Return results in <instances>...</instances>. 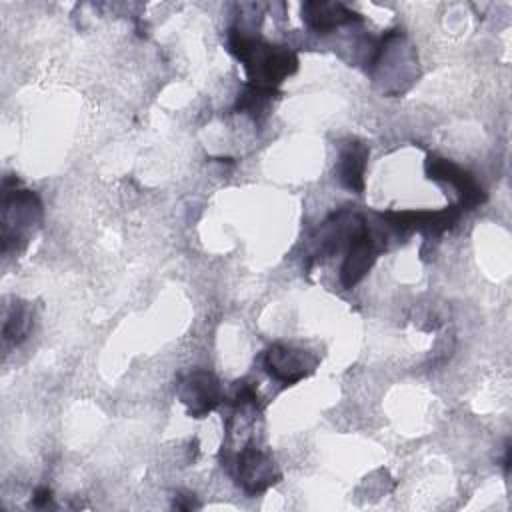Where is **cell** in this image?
Returning <instances> with one entry per match:
<instances>
[{
    "instance_id": "cell-12",
    "label": "cell",
    "mask_w": 512,
    "mask_h": 512,
    "mask_svg": "<svg viewBox=\"0 0 512 512\" xmlns=\"http://www.w3.org/2000/svg\"><path fill=\"white\" fill-rule=\"evenodd\" d=\"M274 96H276V90L246 84L244 90L238 94L234 108L242 114H248L254 122H260L268 114V108Z\"/></svg>"
},
{
    "instance_id": "cell-2",
    "label": "cell",
    "mask_w": 512,
    "mask_h": 512,
    "mask_svg": "<svg viewBox=\"0 0 512 512\" xmlns=\"http://www.w3.org/2000/svg\"><path fill=\"white\" fill-rule=\"evenodd\" d=\"M42 202L36 192L26 188L10 186V180H4L2 194V214H0V242L2 254L18 252L40 224Z\"/></svg>"
},
{
    "instance_id": "cell-9",
    "label": "cell",
    "mask_w": 512,
    "mask_h": 512,
    "mask_svg": "<svg viewBox=\"0 0 512 512\" xmlns=\"http://www.w3.org/2000/svg\"><path fill=\"white\" fill-rule=\"evenodd\" d=\"M364 224L362 216L350 212V210H338L330 214L320 228L316 230L312 244H314V258H328L334 256L340 248L348 246L354 234Z\"/></svg>"
},
{
    "instance_id": "cell-11",
    "label": "cell",
    "mask_w": 512,
    "mask_h": 512,
    "mask_svg": "<svg viewBox=\"0 0 512 512\" xmlns=\"http://www.w3.org/2000/svg\"><path fill=\"white\" fill-rule=\"evenodd\" d=\"M368 162V146L360 140H348L338 154L336 174L344 188L362 194L364 190V172Z\"/></svg>"
},
{
    "instance_id": "cell-13",
    "label": "cell",
    "mask_w": 512,
    "mask_h": 512,
    "mask_svg": "<svg viewBox=\"0 0 512 512\" xmlns=\"http://www.w3.org/2000/svg\"><path fill=\"white\" fill-rule=\"evenodd\" d=\"M32 326V312L28 308V304L24 302H16L4 316L2 322V340L8 346H16L20 344Z\"/></svg>"
},
{
    "instance_id": "cell-3",
    "label": "cell",
    "mask_w": 512,
    "mask_h": 512,
    "mask_svg": "<svg viewBox=\"0 0 512 512\" xmlns=\"http://www.w3.org/2000/svg\"><path fill=\"white\" fill-rule=\"evenodd\" d=\"M424 170H426V176L430 180L450 184L458 192V198H460L458 206L462 210H474L480 204H484L486 198H488L484 188L474 178V174L468 172L466 168L454 164L448 158H442L438 154H430L424 162Z\"/></svg>"
},
{
    "instance_id": "cell-4",
    "label": "cell",
    "mask_w": 512,
    "mask_h": 512,
    "mask_svg": "<svg viewBox=\"0 0 512 512\" xmlns=\"http://www.w3.org/2000/svg\"><path fill=\"white\" fill-rule=\"evenodd\" d=\"M264 370L284 386H292L308 378L316 366L318 358L302 348L290 344H272L262 358Z\"/></svg>"
},
{
    "instance_id": "cell-8",
    "label": "cell",
    "mask_w": 512,
    "mask_h": 512,
    "mask_svg": "<svg viewBox=\"0 0 512 512\" xmlns=\"http://www.w3.org/2000/svg\"><path fill=\"white\" fill-rule=\"evenodd\" d=\"M462 214L460 206H448L444 210H402V212H384L382 218L398 234H408L414 230L424 232L428 238H436L452 228Z\"/></svg>"
},
{
    "instance_id": "cell-1",
    "label": "cell",
    "mask_w": 512,
    "mask_h": 512,
    "mask_svg": "<svg viewBox=\"0 0 512 512\" xmlns=\"http://www.w3.org/2000/svg\"><path fill=\"white\" fill-rule=\"evenodd\" d=\"M228 50L244 64L248 84L276 90L298 70V56L286 48L250 36L244 28L232 26L226 36Z\"/></svg>"
},
{
    "instance_id": "cell-6",
    "label": "cell",
    "mask_w": 512,
    "mask_h": 512,
    "mask_svg": "<svg viewBox=\"0 0 512 512\" xmlns=\"http://www.w3.org/2000/svg\"><path fill=\"white\" fill-rule=\"evenodd\" d=\"M386 248L380 236H376L364 222L346 246V256L340 266V282L344 288H354L374 266L378 254Z\"/></svg>"
},
{
    "instance_id": "cell-14",
    "label": "cell",
    "mask_w": 512,
    "mask_h": 512,
    "mask_svg": "<svg viewBox=\"0 0 512 512\" xmlns=\"http://www.w3.org/2000/svg\"><path fill=\"white\" fill-rule=\"evenodd\" d=\"M232 404L238 406V408H246V406L256 408L258 406V392H256L254 384H250L246 380L236 382L234 388H232Z\"/></svg>"
},
{
    "instance_id": "cell-10",
    "label": "cell",
    "mask_w": 512,
    "mask_h": 512,
    "mask_svg": "<svg viewBox=\"0 0 512 512\" xmlns=\"http://www.w3.org/2000/svg\"><path fill=\"white\" fill-rule=\"evenodd\" d=\"M302 20L316 34H330L340 26L360 22V14L352 12L340 2H304L302 4Z\"/></svg>"
},
{
    "instance_id": "cell-15",
    "label": "cell",
    "mask_w": 512,
    "mask_h": 512,
    "mask_svg": "<svg viewBox=\"0 0 512 512\" xmlns=\"http://www.w3.org/2000/svg\"><path fill=\"white\" fill-rule=\"evenodd\" d=\"M50 502H52V490H50V488H38V490L34 492L32 504H34L36 508H46Z\"/></svg>"
},
{
    "instance_id": "cell-5",
    "label": "cell",
    "mask_w": 512,
    "mask_h": 512,
    "mask_svg": "<svg viewBox=\"0 0 512 512\" xmlns=\"http://www.w3.org/2000/svg\"><path fill=\"white\" fill-rule=\"evenodd\" d=\"M176 394L180 402L186 406L188 416L192 418L208 416L224 400L220 380L208 370H192L190 374H186L178 382Z\"/></svg>"
},
{
    "instance_id": "cell-7",
    "label": "cell",
    "mask_w": 512,
    "mask_h": 512,
    "mask_svg": "<svg viewBox=\"0 0 512 512\" xmlns=\"http://www.w3.org/2000/svg\"><path fill=\"white\" fill-rule=\"evenodd\" d=\"M234 474L238 486L246 494H260L280 480V472L274 464V458L268 452L256 448L254 444H246L236 454Z\"/></svg>"
}]
</instances>
